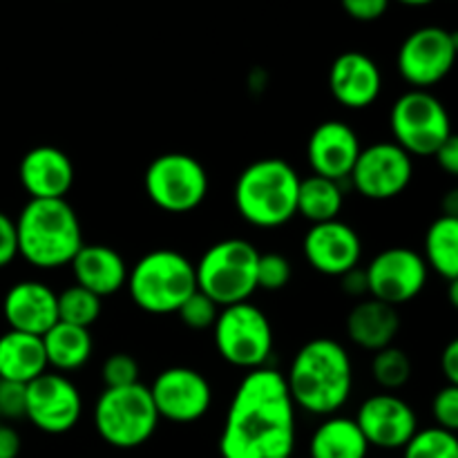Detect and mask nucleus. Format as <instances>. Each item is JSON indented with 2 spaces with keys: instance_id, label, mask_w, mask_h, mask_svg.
<instances>
[{
  "instance_id": "1",
  "label": "nucleus",
  "mask_w": 458,
  "mask_h": 458,
  "mask_svg": "<svg viewBox=\"0 0 458 458\" xmlns=\"http://www.w3.org/2000/svg\"><path fill=\"white\" fill-rule=\"evenodd\" d=\"M298 410L284 374L262 367L246 371L228 405L219 434L222 458H293Z\"/></svg>"
},
{
  "instance_id": "13",
  "label": "nucleus",
  "mask_w": 458,
  "mask_h": 458,
  "mask_svg": "<svg viewBox=\"0 0 458 458\" xmlns=\"http://www.w3.org/2000/svg\"><path fill=\"white\" fill-rule=\"evenodd\" d=\"M458 38L443 27H420L403 40L396 56L398 74L414 89H428L447 79L456 63Z\"/></svg>"
},
{
  "instance_id": "26",
  "label": "nucleus",
  "mask_w": 458,
  "mask_h": 458,
  "mask_svg": "<svg viewBox=\"0 0 458 458\" xmlns=\"http://www.w3.org/2000/svg\"><path fill=\"white\" fill-rule=\"evenodd\" d=\"M43 347L45 356H47V367H52L58 374H70V371L83 369L94 352L89 329L67 325V322H56L43 335Z\"/></svg>"
},
{
  "instance_id": "18",
  "label": "nucleus",
  "mask_w": 458,
  "mask_h": 458,
  "mask_svg": "<svg viewBox=\"0 0 458 458\" xmlns=\"http://www.w3.org/2000/svg\"><path fill=\"white\" fill-rule=\"evenodd\" d=\"M362 146L358 132L340 119L322 121L307 141V161L311 174L343 183L349 179Z\"/></svg>"
},
{
  "instance_id": "16",
  "label": "nucleus",
  "mask_w": 458,
  "mask_h": 458,
  "mask_svg": "<svg viewBox=\"0 0 458 458\" xmlns=\"http://www.w3.org/2000/svg\"><path fill=\"white\" fill-rule=\"evenodd\" d=\"M369 447L396 452L407 445L419 429V416L405 398L396 394H374L365 398L353 416Z\"/></svg>"
},
{
  "instance_id": "24",
  "label": "nucleus",
  "mask_w": 458,
  "mask_h": 458,
  "mask_svg": "<svg viewBox=\"0 0 458 458\" xmlns=\"http://www.w3.org/2000/svg\"><path fill=\"white\" fill-rule=\"evenodd\" d=\"M47 369V356L40 335L12 329L0 335V378L27 385Z\"/></svg>"
},
{
  "instance_id": "28",
  "label": "nucleus",
  "mask_w": 458,
  "mask_h": 458,
  "mask_svg": "<svg viewBox=\"0 0 458 458\" xmlns=\"http://www.w3.org/2000/svg\"><path fill=\"white\" fill-rule=\"evenodd\" d=\"M423 259L443 280H458V215H441L429 224Z\"/></svg>"
},
{
  "instance_id": "12",
  "label": "nucleus",
  "mask_w": 458,
  "mask_h": 458,
  "mask_svg": "<svg viewBox=\"0 0 458 458\" xmlns=\"http://www.w3.org/2000/svg\"><path fill=\"white\" fill-rule=\"evenodd\" d=\"M83 396L79 387L58 371H45L25 385V419L47 437H63L79 425Z\"/></svg>"
},
{
  "instance_id": "29",
  "label": "nucleus",
  "mask_w": 458,
  "mask_h": 458,
  "mask_svg": "<svg viewBox=\"0 0 458 458\" xmlns=\"http://www.w3.org/2000/svg\"><path fill=\"white\" fill-rule=\"evenodd\" d=\"M56 304L58 322L83 327V329H89L103 313V300L79 284H72L56 293Z\"/></svg>"
},
{
  "instance_id": "37",
  "label": "nucleus",
  "mask_w": 458,
  "mask_h": 458,
  "mask_svg": "<svg viewBox=\"0 0 458 458\" xmlns=\"http://www.w3.org/2000/svg\"><path fill=\"white\" fill-rule=\"evenodd\" d=\"M340 3H343L347 16L360 22L378 21L389 9V0H340Z\"/></svg>"
},
{
  "instance_id": "23",
  "label": "nucleus",
  "mask_w": 458,
  "mask_h": 458,
  "mask_svg": "<svg viewBox=\"0 0 458 458\" xmlns=\"http://www.w3.org/2000/svg\"><path fill=\"white\" fill-rule=\"evenodd\" d=\"M401 331V316L389 304L374 298L360 300L352 307L344 320V334L362 352H380L392 347Z\"/></svg>"
},
{
  "instance_id": "36",
  "label": "nucleus",
  "mask_w": 458,
  "mask_h": 458,
  "mask_svg": "<svg viewBox=\"0 0 458 458\" xmlns=\"http://www.w3.org/2000/svg\"><path fill=\"white\" fill-rule=\"evenodd\" d=\"M25 419V385L0 378V420Z\"/></svg>"
},
{
  "instance_id": "25",
  "label": "nucleus",
  "mask_w": 458,
  "mask_h": 458,
  "mask_svg": "<svg viewBox=\"0 0 458 458\" xmlns=\"http://www.w3.org/2000/svg\"><path fill=\"white\" fill-rule=\"evenodd\" d=\"M369 450L356 420L334 414L322 419L313 429L307 458H369Z\"/></svg>"
},
{
  "instance_id": "7",
  "label": "nucleus",
  "mask_w": 458,
  "mask_h": 458,
  "mask_svg": "<svg viewBox=\"0 0 458 458\" xmlns=\"http://www.w3.org/2000/svg\"><path fill=\"white\" fill-rule=\"evenodd\" d=\"M259 250L242 237H228L208 246L195 264L197 291L219 309L249 302L258 291Z\"/></svg>"
},
{
  "instance_id": "32",
  "label": "nucleus",
  "mask_w": 458,
  "mask_h": 458,
  "mask_svg": "<svg viewBox=\"0 0 458 458\" xmlns=\"http://www.w3.org/2000/svg\"><path fill=\"white\" fill-rule=\"evenodd\" d=\"M177 316L182 320L183 327L192 331H206L213 329L215 320L219 316V307L210 298H206L204 293L195 291L182 307L177 309Z\"/></svg>"
},
{
  "instance_id": "2",
  "label": "nucleus",
  "mask_w": 458,
  "mask_h": 458,
  "mask_svg": "<svg viewBox=\"0 0 458 458\" xmlns=\"http://www.w3.org/2000/svg\"><path fill=\"white\" fill-rule=\"evenodd\" d=\"M295 410L327 419L340 414L353 392V362L334 338H313L298 349L284 376Z\"/></svg>"
},
{
  "instance_id": "11",
  "label": "nucleus",
  "mask_w": 458,
  "mask_h": 458,
  "mask_svg": "<svg viewBox=\"0 0 458 458\" xmlns=\"http://www.w3.org/2000/svg\"><path fill=\"white\" fill-rule=\"evenodd\" d=\"M367 295L398 309L425 291L429 268L423 255L405 246H392L374 255L365 267Z\"/></svg>"
},
{
  "instance_id": "40",
  "label": "nucleus",
  "mask_w": 458,
  "mask_h": 458,
  "mask_svg": "<svg viewBox=\"0 0 458 458\" xmlns=\"http://www.w3.org/2000/svg\"><path fill=\"white\" fill-rule=\"evenodd\" d=\"M21 434L16 432V428L0 420V458H18L21 456Z\"/></svg>"
},
{
  "instance_id": "38",
  "label": "nucleus",
  "mask_w": 458,
  "mask_h": 458,
  "mask_svg": "<svg viewBox=\"0 0 458 458\" xmlns=\"http://www.w3.org/2000/svg\"><path fill=\"white\" fill-rule=\"evenodd\" d=\"M18 258L16 222L0 210V268L9 267Z\"/></svg>"
},
{
  "instance_id": "43",
  "label": "nucleus",
  "mask_w": 458,
  "mask_h": 458,
  "mask_svg": "<svg viewBox=\"0 0 458 458\" xmlns=\"http://www.w3.org/2000/svg\"><path fill=\"white\" fill-rule=\"evenodd\" d=\"M398 3H403V4H410V7H423V4H429V3H434V0H398Z\"/></svg>"
},
{
  "instance_id": "9",
  "label": "nucleus",
  "mask_w": 458,
  "mask_h": 458,
  "mask_svg": "<svg viewBox=\"0 0 458 458\" xmlns=\"http://www.w3.org/2000/svg\"><path fill=\"white\" fill-rule=\"evenodd\" d=\"M394 143L414 157H432L452 137L445 103L428 89H410L394 101L389 112Z\"/></svg>"
},
{
  "instance_id": "39",
  "label": "nucleus",
  "mask_w": 458,
  "mask_h": 458,
  "mask_svg": "<svg viewBox=\"0 0 458 458\" xmlns=\"http://www.w3.org/2000/svg\"><path fill=\"white\" fill-rule=\"evenodd\" d=\"M432 159L437 161V165L443 170V173L450 174V177H456L458 174V139H456V134H452V137L447 139V141L443 143L437 152H434Z\"/></svg>"
},
{
  "instance_id": "35",
  "label": "nucleus",
  "mask_w": 458,
  "mask_h": 458,
  "mask_svg": "<svg viewBox=\"0 0 458 458\" xmlns=\"http://www.w3.org/2000/svg\"><path fill=\"white\" fill-rule=\"evenodd\" d=\"M434 425L447 432L458 429V385H443L432 398Z\"/></svg>"
},
{
  "instance_id": "22",
  "label": "nucleus",
  "mask_w": 458,
  "mask_h": 458,
  "mask_svg": "<svg viewBox=\"0 0 458 458\" xmlns=\"http://www.w3.org/2000/svg\"><path fill=\"white\" fill-rule=\"evenodd\" d=\"M74 284L98 298L119 293L128 282V264L123 255L107 244H83L70 262Z\"/></svg>"
},
{
  "instance_id": "14",
  "label": "nucleus",
  "mask_w": 458,
  "mask_h": 458,
  "mask_svg": "<svg viewBox=\"0 0 458 458\" xmlns=\"http://www.w3.org/2000/svg\"><path fill=\"white\" fill-rule=\"evenodd\" d=\"M349 179L353 191L365 199L389 201L410 188L414 159L394 141L371 143L360 150Z\"/></svg>"
},
{
  "instance_id": "20",
  "label": "nucleus",
  "mask_w": 458,
  "mask_h": 458,
  "mask_svg": "<svg viewBox=\"0 0 458 458\" xmlns=\"http://www.w3.org/2000/svg\"><path fill=\"white\" fill-rule=\"evenodd\" d=\"M331 97L347 110H367L383 89V74L371 56L362 52H344L331 63Z\"/></svg>"
},
{
  "instance_id": "44",
  "label": "nucleus",
  "mask_w": 458,
  "mask_h": 458,
  "mask_svg": "<svg viewBox=\"0 0 458 458\" xmlns=\"http://www.w3.org/2000/svg\"><path fill=\"white\" fill-rule=\"evenodd\" d=\"M293 458H295V456H293ZM304 458H307V456H304Z\"/></svg>"
},
{
  "instance_id": "27",
  "label": "nucleus",
  "mask_w": 458,
  "mask_h": 458,
  "mask_svg": "<svg viewBox=\"0 0 458 458\" xmlns=\"http://www.w3.org/2000/svg\"><path fill=\"white\" fill-rule=\"evenodd\" d=\"M344 206L343 183L334 179L318 177H300L298 188V215L311 224L334 222L340 219Z\"/></svg>"
},
{
  "instance_id": "10",
  "label": "nucleus",
  "mask_w": 458,
  "mask_h": 458,
  "mask_svg": "<svg viewBox=\"0 0 458 458\" xmlns=\"http://www.w3.org/2000/svg\"><path fill=\"white\" fill-rule=\"evenodd\" d=\"M210 179L204 164L186 152L155 157L143 174L148 199L164 213H192L208 197Z\"/></svg>"
},
{
  "instance_id": "4",
  "label": "nucleus",
  "mask_w": 458,
  "mask_h": 458,
  "mask_svg": "<svg viewBox=\"0 0 458 458\" xmlns=\"http://www.w3.org/2000/svg\"><path fill=\"white\" fill-rule=\"evenodd\" d=\"M300 174L277 157L246 165L233 188L235 210L255 228H280L298 215Z\"/></svg>"
},
{
  "instance_id": "8",
  "label": "nucleus",
  "mask_w": 458,
  "mask_h": 458,
  "mask_svg": "<svg viewBox=\"0 0 458 458\" xmlns=\"http://www.w3.org/2000/svg\"><path fill=\"white\" fill-rule=\"evenodd\" d=\"M219 358L235 369L255 371L268 365L273 353V327L267 313L253 302L219 309L213 325Z\"/></svg>"
},
{
  "instance_id": "21",
  "label": "nucleus",
  "mask_w": 458,
  "mask_h": 458,
  "mask_svg": "<svg viewBox=\"0 0 458 458\" xmlns=\"http://www.w3.org/2000/svg\"><path fill=\"white\" fill-rule=\"evenodd\" d=\"M4 322L12 331L43 338L58 322L56 291L40 280H21L4 293Z\"/></svg>"
},
{
  "instance_id": "3",
  "label": "nucleus",
  "mask_w": 458,
  "mask_h": 458,
  "mask_svg": "<svg viewBox=\"0 0 458 458\" xmlns=\"http://www.w3.org/2000/svg\"><path fill=\"white\" fill-rule=\"evenodd\" d=\"M13 222L18 258L40 271L70 267L85 244L79 213L67 199H30Z\"/></svg>"
},
{
  "instance_id": "19",
  "label": "nucleus",
  "mask_w": 458,
  "mask_h": 458,
  "mask_svg": "<svg viewBox=\"0 0 458 458\" xmlns=\"http://www.w3.org/2000/svg\"><path fill=\"white\" fill-rule=\"evenodd\" d=\"M74 164L56 146H36L22 155L18 179L30 199H65L74 186Z\"/></svg>"
},
{
  "instance_id": "41",
  "label": "nucleus",
  "mask_w": 458,
  "mask_h": 458,
  "mask_svg": "<svg viewBox=\"0 0 458 458\" xmlns=\"http://www.w3.org/2000/svg\"><path fill=\"white\" fill-rule=\"evenodd\" d=\"M340 286H343V291L349 295V298H365L367 295L365 268L356 267L349 273H344V276L340 277Z\"/></svg>"
},
{
  "instance_id": "17",
  "label": "nucleus",
  "mask_w": 458,
  "mask_h": 458,
  "mask_svg": "<svg viewBox=\"0 0 458 458\" xmlns=\"http://www.w3.org/2000/svg\"><path fill=\"white\" fill-rule=\"evenodd\" d=\"M302 253L309 267L327 277H343L360 267L362 242L356 228L343 219L311 224L302 240Z\"/></svg>"
},
{
  "instance_id": "34",
  "label": "nucleus",
  "mask_w": 458,
  "mask_h": 458,
  "mask_svg": "<svg viewBox=\"0 0 458 458\" xmlns=\"http://www.w3.org/2000/svg\"><path fill=\"white\" fill-rule=\"evenodd\" d=\"M293 277V267L282 253H259L258 289L282 291Z\"/></svg>"
},
{
  "instance_id": "33",
  "label": "nucleus",
  "mask_w": 458,
  "mask_h": 458,
  "mask_svg": "<svg viewBox=\"0 0 458 458\" xmlns=\"http://www.w3.org/2000/svg\"><path fill=\"white\" fill-rule=\"evenodd\" d=\"M139 371H141V367H139V362L130 353H112V356L106 358V362L101 367L103 389L128 387V385L141 383L139 380Z\"/></svg>"
},
{
  "instance_id": "15",
  "label": "nucleus",
  "mask_w": 458,
  "mask_h": 458,
  "mask_svg": "<svg viewBox=\"0 0 458 458\" xmlns=\"http://www.w3.org/2000/svg\"><path fill=\"white\" fill-rule=\"evenodd\" d=\"M148 389L159 419L174 425L197 423L213 407V385L192 367H168Z\"/></svg>"
},
{
  "instance_id": "5",
  "label": "nucleus",
  "mask_w": 458,
  "mask_h": 458,
  "mask_svg": "<svg viewBox=\"0 0 458 458\" xmlns=\"http://www.w3.org/2000/svg\"><path fill=\"white\" fill-rule=\"evenodd\" d=\"M125 289L143 313L170 316L197 291L195 264L174 249H155L128 268Z\"/></svg>"
},
{
  "instance_id": "6",
  "label": "nucleus",
  "mask_w": 458,
  "mask_h": 458,
  "mask_svg": "<svg viewBox=\"0 0 458 458\" xmlns=\"http://www.w3.org/2000/svg\"><path fill=\"white\" fill-rule=\"evenodd\" d=\"M94 432L106 445L119 452L139 450L159 429V414L150 389L143 383L103 389L92 410Z\"/></svg>"
},
{
  "instance_id": "42",
  "label": "nucleus",
  "mask_w": 458,
  "mask_h": 458,
  "mask_svg": "<svg viewBox=\"0 0 458 458\" xmlns=\"http://www.w3.org/2000/svg\"><path fill=\"white\" fill-rule=\"evenodd\" d=\"M441 371L447 385H458V340H450L443 349Z\"/></svg>"
},
{
  "instance_id": "31",
  "label": "nucleus",
  "mask_w": 458,
  "mask_h": 458,
  "mask_svg": "<svg viewBox=\"0 0 458 458\" xmlns=\"http://www.w3.org/2000/svg\"><path fill=\"white\" fill-rule=\"evenodd\" d=\"M401 452L403 458H458L456 432H447L437 425L419 428Z\"/></svg>"
},
{
  "instance_id": "30",
  "label": "nucleus",
  "mask_w": 458,
  "mask_h": 458,
  "mask_svg": "<svg viewBox=\"0 0 458 458\" xmlns=\"http://www.w3.org/2000/svg\"><path fill=\"white\" fill-rule=\"evenodd\" d=\"M411 374H414V367H411L410 356L394 344L380 349L371 358V376L385 392L394 394L403 389L411 380Z\"/></svg>"
}]
</instances>
